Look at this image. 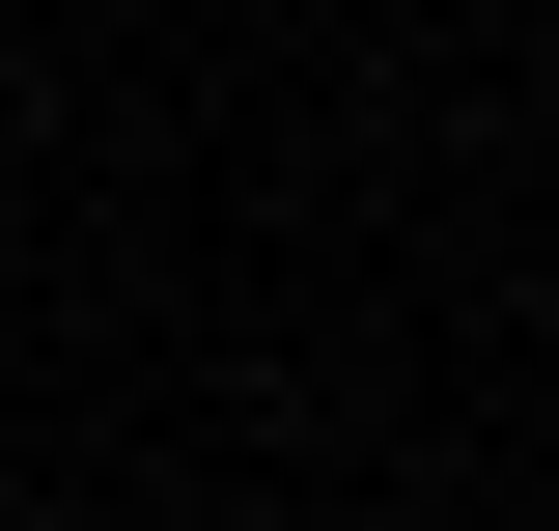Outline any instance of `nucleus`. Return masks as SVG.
Segmentation results:
<instances>
[{
    "instance_id": "obj_1",
    "label": "nucleus",
    "mask_w": 559,
    "mask_h": 531,
    "mask_svg": "<svg viewBox=\"0 0 559 531\" xmlns=\"http://www.w3.org/2000/svg\"><path fill=\"white\" fill-rule=\"evenodd\" d=\"M112 28H140V0H112Z\"/></svg>"
}]
</instances>
